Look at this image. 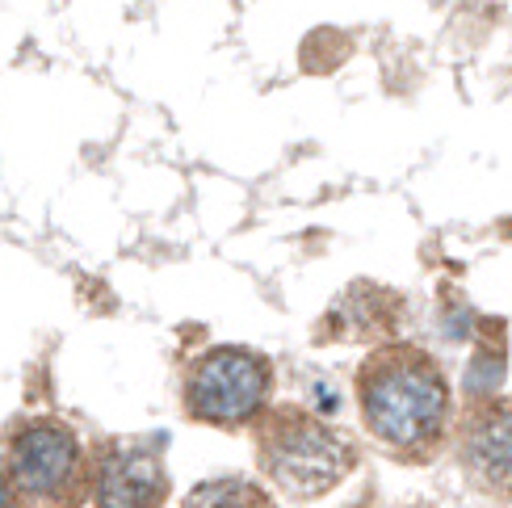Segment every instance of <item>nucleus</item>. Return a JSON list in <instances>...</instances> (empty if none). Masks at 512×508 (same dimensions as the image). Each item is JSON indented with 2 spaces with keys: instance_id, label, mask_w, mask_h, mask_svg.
Returning <instances> with one entry per match:
<instances>
[{
  "instance_id": "obj_2",
  "label": "nucleus",
  "mask_w": 512,
  "mask_h": 508,
  "mask_svg": "<svg viewBox=\"0 0 512 508\" xmlns=\"http://www.w3.org/2000/svg\"><path fill=\"white\" fill-rule=\"evenodd\" d=\"M256 458L261 471L282 492L311 500L332 492L340 479L353 471V446L340 433H332L324 420L307 408H269L256 425Z\"/></svg>"
},
{
  "instance_id": "obj_6",
  "label": "nucleus",
  "mask_w": 512,
  "mask_h": 508,
  "mask_svg": "<svg viewBox=\"0 0 512 508\" xmlns=\"http://www.w3.org/2000/svg\"><path fill=\"white\" fill-rule=\"evenodd\" d=\"M168 496L164 467L143 446H101L93 462V500L97 508H160Z\"/></svg>"
},
{
  "instance_id": "obj_4",
  "label": "nucleus",
  "mask_w": 512,
  "mask_h": 508,
  "mask_svg": "<svg viewBox=\"0 0 512 508\" xmlns=\"http://www.w3.org/2000/svg\"><path fill=\"white\" fill-rule=\"evenodd\" d=\"M84 450L63 420H30L9 441V479L34 500H68L80 488Z\"/></svg>"
},
{
  "instance_id": "obj_7",
  "label": "nucleus",
  "mask_w": 512,
  "mask_h": 508,
  "mask_svg": "<svg viewBox=\"0 0 512 508\" xmlns=\"http://www.w3.org/2000/svg\"><path fill=\"white\" fill-rule=\"evenodd\" d=\"M185 508H269V496L248 479H210L185 496Z\"/></svg>"
},
{
  "instance_id": "obj_3",
  "label": "nucleus",
  "mask_w": 512,
  "mask_h": 508,
  "mask_svg": "<svg viewBox=\"0 0 512 508\" xmlns=\"http://www.w3.org/2000/svg\"><path fill=\"white\" fill-rule=\"evenodd\" d=\"M269 387H273L269 357L240 345H219L189 362L181 399L185 412L202 420V425L240 429L265 412Z\"/></svg>"
},
{
  "instance_id": "obj_8",
  "label": "nucleus",
  "mask_w": 512,
  "mask_h": 508,
  "mask_svg": "<svg viewBox=\"0 0 512 508\" xmlns=\"http://www.w3.org/2000/svg\"><path fill=\"white\" fill-rule=\"evenodd\" d=\"M0 508H17V488L5 471H0Z\"/></svg>"
},
{
  "instance_id": "obj_1",
  "label": "nucleus",
  "mask_w": 512,
  "mask_h": 508,
  "mask_svg": "<svg viewBox=\"0 0 512 508\" xmlns=\"http://www.w3.org/2000/svg\"><path fill=\"white\" fill-rule=\"evenodd\" d=\"M357 404L366 429L399 458H433L450 425V383L420 345H378L357 370Z\"/></svg>"
},
{
  "instance_id": "obj_5",
  "label": "nucleus",
  "mask_w": 512,
  "mask_h": 508,
  "mask_svg": "<svg viewBox=\"0 0 512 508\" xmlns=\"http://www.w3.org/2000/svg\"><path fill=\"white\" fill-rule=\"evenodd\" d=\"M458 458L487 492L512 496V399H471L458 420Z\"/></svg>"
}]
</instances>
